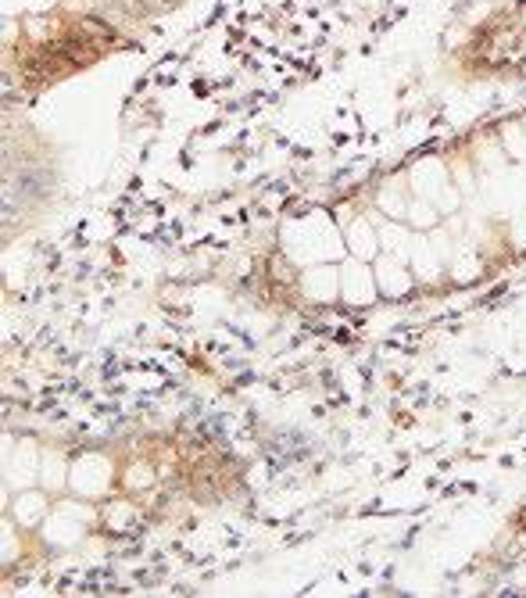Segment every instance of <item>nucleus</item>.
<instances>
[{
    "mask_svg": "<svg viewBox=\"0 0 526 598\" xmlns=\"http://www.w3.org/2000/svg\"><path fill=\"white\" fill-rule=\"evenodd\" d=\"M340 276H344V283H340V291H344V298L351 301V305H369V301L376 298V287H373V269H365V265L351 262L340 269Z\"/></svg>",
    "mask_w": 526,
    "mask_h": 598,
    "instance_id": "f257e3e1",
    "label": "nucleus"
},
{
    "mask_svg": "<svg viewBox=\"0 0 526 598\" xmlns=\"http://www.w3.org/2000/svg\"><path fill=\"white\" fill-rule=\"evenodd\" d=\"M348 248L355 251V255H362V258H373L376 251H380V237L369 230V223H365V219H355V223H351V230H348Z\"/></svg>",
    "mask_w": 526,
    "mask_h": 598,
    "instance_id": "f03ea898",
    "label": "nucleus"
},
{
    "mask_svg": "<svg viewBox=\"0 0 526 598\" xmlns=\"http://www.w3.org/2000/svg\"><path fill=\"white\" fill-rule=\"evenodd\" d=\"M15 509H26V523H36V516L43 513V509H47V498L43 495H18V505Z\"/></svg>",
    "mask_w": 526,
    "mask_h": 598,
    "instance_id": "7ed1b4c3",
    "label": "nucleus"
}]
</instances>
